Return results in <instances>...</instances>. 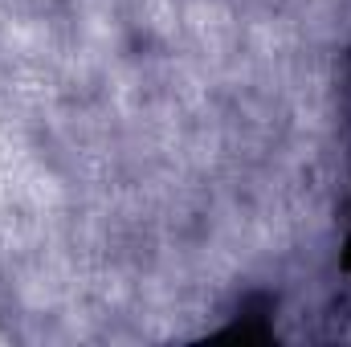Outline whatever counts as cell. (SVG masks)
Returning a JSON list of instances; mask_svg holds the SVG:
<instances>
[{
    "label": "cell",
    "mask_w": 351,
    "mask_h": 347,
    "mask_svg": "<svg viewBox=\"0 0 351 347\" xmlns=\"http://www.w3.org/2000/svg\"><path fill=\"white\" fill-rule=\"evenodd\" d=\"M343 261H348V265H351V254H348V258H343Z\"/></svg>",
    "instance_id": "obj_1"
}]
</instances>
